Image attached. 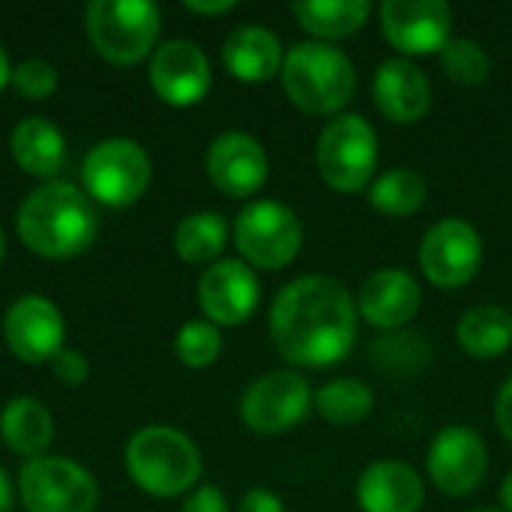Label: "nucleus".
Listing matches in <instances>:
<instances>
[{
  "label": "nucleus",
  "instance_id": "nucleus-1",
  "mask_svg": "<svg viewBox=\"0 0 512 512\" xmlns=\"http://www.w3.org/2000/svg\"><path fill=\"white\" fill-rule=\"evenodd\" d=\"M357 303L333 276L288 282L270 309V342L282 360L303 369H327L345 360L357 342Z\"/></svg>",
  "mask_w": 512,
  "mask_h": 512
},
{
  "label": "nucleus",
  "instance_id": "nucleus-2",
  "mask_svg": "<svg viewBox=\"0 0 512 512\" xmlns=\"http://www.w3.org/2000/svg\"><path fill=\"white\" fill-rule=\"evenodd\" d=\"M15 228L30 252L60 261L90 249L99 222L81 189L63 180H51L24 198Z\"/></svg>",
  "mask_w": 512,
  "mask_h": 512
},
{
  "label": "nucleus",
  "instance_id": "nucleus-3",
  "mask_svg": "<svg viewBox=\"0 0 512 512\" xmlns=\"http://www.w3.org/2000/svg\"><path fill=\"white\" fill-rule=\"evenodd\" d=\"M282 87L306 114H339L357 90L351 57L330 42H297L282 63Z\"/></svg>",
  "mask_w": 512,
  "mask_h": 512
},
{
  "label": "nucleus",
  "instance_id": "nucleus-4",
  "mask_svg": "<svg viewBox=\"0 0 512 512\" xmlns=\"http://www.w3.org/2000/svg\"><path fill=\"white\" fill-rule=\"evenodd\" d=\"M126 471L138 489L156 498H177L201 477L198 447L171 426H147L126 447Z\"/></svg>",
  "mask_w": 512,
  "mask_h": 512
},
{
  "label": "nucleus",
  "instance_id": "nucleus-5",
  "mask_svg": "<svg viewBox=\"0 0 512 512\" xmlns=\"http://www.w3.org/2000/svg\"><path fill=\"white\" fill-rule=\"evenodd\" d=\"M84 27L96 54L132 66L156 45L162 15L147 0H93L84 12Z\"/></svg>",
  "mask_w": 512,
  "mask_h": 512
},
{
  "label": "nucleus",
  "instance_id": "nucleus-6",
  "mask_svg": "<svg viewBox=\"0 0 512 512\" xmlns=\"http://www.w3.org/2000/svg\"><path fill=\"white\" fill-rule=\"evenodd\" d=\"M315 165L321 180L336 192H363L378 168V132L360 114L333 117L315 144Z\"/></svg>",
  "mask_w": 512,
  "mask_h": 512
},
{
  "label": "nucleus",
  "instance_id": "nucleus-7",
  "mask_svg": "<svg viewBox=\"0 0 512 512\" xmlns=\"http://www.w3.org/2000/svg\"><path fill=\"white\" fill-rule=\"evenodd\" d=\"M234 243L249 264L261 270H282L303 246V225L282 201H252L234 222Z\"/></svg>",
  "mask_w": 512,
  "mask_h": 512
},
{
  "label": "nucleus",
  "instance_id": "nucleus-8",
  "mask_svg": "<svg viewBox=\"0 0 512 512\" xmlns=\"http://www.w3.org/2000/svg\"><path fill=\"white\" fill-rule=\"evenodd\" d=\"M84 186L105 207L135 204L150 183V156L129 138H108L84 159Z\"/></svg>",
  "mask_w": 512,
  "mask_h": 512
},
{
  "label": "nucleus",
  "instance_id": "nucleus-9",
  "mask_svg": "<svg viewBox=\"0 0 512 512\" xmlns=\"http://www.w3.org/2000/svg\"><path fill=\"white\" fill-rule=\"evenodd\" d=\"M96 501V480L78 462L39 456L21 468V504L27 512H93Z\"/></svg>",
  "mask_w": 512,
  "mask_h": 512
},
{
  "label": "nucleus",
  "instance_id": "nucleus-10",
  "mask_svg": "<svg viewBox=\"0 0 512 512\" xmlns=\"http://www.w3.org/2000/svg\"><path fill=\"white\" fill-rule=\"evenodd\" d=\"M312 399L315 396L303 375L276 369L246 387L240 399V417L258 435H282L306 420Z\"/></svg>",
  "mask_w": 512,
  "mask_h": 512
},
{
  "label": "nucleus",
  "instance_id": "nucleus-11",
  "mask_svg": "<svg viewBox=\"0 0 512 512\" xmlns=\"http://www.w3.org/2000/svg\"><path fill=\"white\" fill-rule=\"evenodd\" d=\"M483 264V240L474 225L465 219H441L435 222L420 243V267L423 276L444 288L456 291L468 285Z\"/></svg>",
  "mask_w": 512,
  "mask_h": 512
},
{
  "label": "nucleus",
  "instance_id": "nucleus-12",
  "mask_svg": "<svg viewBox=\"0 0 512 512\" xmlns=\"http://www.w3.org/2000/svg\"><path fill=\"white\" fill-rule=\"evenodd\" d=\"M426 471L438 492L450 498H465L480 489L489 471L486 441L471 426H444L432 438Z\"/></svg>",
  "mask_w": 512,
  "mask_h": 512
},
{
  "label": "nucleus",
  "instance_id": "nucleus-13",
  "mask_svg": "<svg viewBox=\"0 0 512 512\" xmlns=\"http://www.w3.org/2000/svg\"><path fill=\"white\" fill-rule=\"evenodd\" d=\"M381 30L402 54H441L453 39V9L444 0H384Z\"/></svg>",
  "mask_w": 512,
  "mask_h": 512
},
{
  "label": "nucleus",
  "instance_id": "nucleus-14",
  "mask_svg": "<svg viewBox=\"0 0 512 512\" xmlns=\"http://www.w3.org/2000/svg\"><path fill=\"white\" fill-rule=\"evenodd\" d=\"M150 84L174 108L198 105L210 90V60L195 42L168 39L150 60Z\"/></svg>",
  "mask_w": 512,
  "mask_h": 512
},
{
  "label": "nucleus",
  "instance_id": "nucleus-15",
  "mask_svg": "<svg viewBox=\"0 0 512 512\" xmlns=\"http://www.w3.org/2000/svg\"><path fill=\"white\" fill-rule=\"evenodd\" d=\"M63 315L45 297H21L6 309L3 336L9 351L24 363H45L63 351Z\"/></svg>",
  "mask_w": 512,
  "mask_h": 512
},
{
  "label": "nucleus",
  "instance_id": "nucleus-16",
  "mask_svg": "<svg viewBox=\"0 0 512 512\" xmlns=\"http://www.w3.org/2000/svg\"><path fill=\"white\" fill-rule=\"evenodd\" d=\"M261 297L258 276L249 264L237 258L216 261L204 270L198 282V303L201 312L222 327H237L252 318Z\"/></svg>",
  "mask_w": 512,
  "mask_h": 512
},
{
  "label": "nucleus",
  "instance_id": "nucleus-17",
  "mask_svg": "<svg viewBox=\"0 0 512 512\" xmlns=\"http://www.w3.org/2000/svg\"><path fill=\"white\" fill-rule=\"evenodd\" d=\"M213 186L231 198H249L267 183V153L249 132H222L207 150Z\"/></svg>",
  "mask_w": 512,
  "mask_h": 512
},
{
  "label": "nucleus",
  "instance_id": "nucleus-18",
  "mask_svg": "<svg viewBox=\"0 0 512 512\" xmlns=\"http://www.w3.org/2000/svg\"><path fill=\"white\" fill-rule=\"evenodd\" d=\"M372 99L387 120L411 126L420 123L432 108V81L417 63L405 57H390L375 72Z\"/></svg>",
  "mask_w": 512,
  "mask_h": 512
},
{
  "label": "nucleus",
  "instance_id": "nucleus-19",
  "mask_svg": "<svg viewBox=\"0 0 512 512\" xmlns=\"http://www.w3.org/2000/svg\"><path fill=\"white\" fill-rule=\"evenodd\" d=\"M357 315L378 330H399L411 324L423 306V291L408 270L390 267L372 273L357 294Z\"/></svg>",
  "mask_w": 512,
  "mask_h": 512
},
{
  "label": "nucleus",
  "instance_id": "nucleus-20",
  "mask_svg": "<svg viewBox=\"0 0 512 512\" xmlns=\"http://www.w3.org/2000/svg\"><path fill=\"white\" fill-rule=\"evenodd\" d=\"M423 501V480L405 462H372L357 480V504L363 512H420Z\"/></svg>",
  "mask_w": 512,
  "mask_h": 512
},
{
  "label": "nucleus",
  "instance_id": "nucleus-21",
  "mask_svg": "<svg viewBox=\"0 0 512 512\" xmlns=\"http://www.w3.org/2000/svg\"><path fill=\"white\" fill-rule=\"evenodd\" d=\"M222 63L237 81L264 84L282 72L285 54H282V42L273 30H267L261 24H246V27H237L225 39Z\"/></svg>",
  "mask_w": 512,
  "mask_h": 512
},
{
  "label": "nucleus",
  "instance_id": "nucleus-22",
  "mask_svg": "<svg viewBox=\"0 0 512 512\" xmlns=\"http://www.w3.org/2000/svg\"><path fill=\"white\" fill-rule=\"evenodd\" d=\"M456 342L474 360H495L512 348V315L498 303L471 306L456 324Z\"/></svg>",
  "mask_w": 512,
  "mask_h": 512
},
{
  "label": "nucleus",
  "instance_id": "nucleus-23",
  "mask_svg": "<svg viewBox=\"0 0 512 512\" xmlns=\"http://www.w3.org/2000/svg\"><path fill=\"white\" fill-rule=\"evenodd\" d=\"M12 159L36 177H54L63 168L66 144L54 123L45 117H27L12 129Z\"/></svg>",
  "mask_w": 512,
  "mask_h": 512
},
{
  "label": "nucleus",
  "instance_id": "nucleus-24",
  "mask_svg": "<svg viewBox=\"0 0 512 512\" xmlns=\"http://www.w3.org/2000/svg\"><path fill=\"white\" fill-rule=\"evenodd\" d=\"M291 12L318 42H333L354 36L372 15V6L369 0H300Z\"/></svg>",
  "mask_w": 512,
  "mask_h": 512
},
{
  "label": "nucleus",
  "instance_id": "nucleus-25",
  "mask_svg": "<svg viewBox=\"0 0 512 512\" xmlns=\"http://www.w3.org/2000/svg\"><path fill=\"white\" fill-rule=\"evenodd\" d=\"M0 435L6 447L15 450L18 456L39 459V453H45L54 438L51 414L45 411L42 402L18 396L0 414Z\"/></svg>",
  "mask_w": 512,
  "mask_h": 512
},
{
  "label": "nucleus",
  "instance_id": "nucleus-26",
  "mask_svg": "<svg viewBox=\"0 0 512 512\" xmlns=\"http://www.w3.org/2000/svg\"><path fill=\"white\" fill-rule=\"evenodd\" d=\"M228 243V225L219 213L201 210L186 216L174 231V249L186 264H210Z\"/></svg>",
  "mask_w": 512,
  "mask_h": 512
},
{
  "label": "nucleus",
  "instance_id": "nucleus-27",
  "mask_svg": "<svg viewBox=\"0 0 512 512\" xmlns=\"http://www.w3.org/2000/svg\"><path fill=\"white\" fill-rule=\"evenodd\" d=\"M369 204L384 216L405 219L426 204V180L411 168H390L369 183Z\"/></svg>",
  "mask_w": 512,
  "mask_h": 512
},
{
  "label": "nucleus",
  "instance_id": "nucleus-28",
  "mask_svg": "<svg viewBox=\"0 0 512 512\" xmlns=\"http://www.w3.org/2000/svg\"><path fill=\"white\" fill-rule=\"evenodd\" d=\"M312 405L333 426H357V423H363L372 414L375 396H372V390L363 381H357V378H339V381L324 384L315 393Z\"/></svg>",
  "mask_w": 512,
  "mask_h": 512
},
{
  "label": "nucleus",
  "instance_id": "nucleus-29",
  "mask_svg": "<svg viewBox=\"0 0 512 512\" xmlns=\"http://www.w3.org/2000/svg\"><path fill=\"white\" fill-rule=\"evenodd\" d=\"M438 63H441V72L456 81V84H465V87H477L483 84L489 75H492V60L486 54V48L474 39H450L441 54H438Z\"/></svg>",
  "mask_w": 512,
  "mask_h": 512
},
{
  "label": "nucleus",
  "instance_id": "nucleus-30",
  "mask_svg": "<svg viewBox=\"0 0 512 512\" xmlns=\"http://www.w3.org/2000/svg\"><path fill=\"white\" fill-rule=\"evenodd\" d=\"M174 351H177V360L183 366L207 369L222 354V336H219L216 324H210V321H189V324L180 327Z\"/></svg>",
  "mask_w": 512,
  "mask_h": 512
},
{
  "label": "nucleus",
  "instance_id": "nucleus-31",
  "mask_svg": "<svg viewBox=\"0 0 512 512\" xmlns=\"http://www.w3.org/2000/svg\"><path fill=\"white\" fill-rule=\"evenodd\" d=\"M12 84L27 99H48L57 90V72H54L51 63H45L39 57H30V60L18 63L12 69Z\"/></svg>",
  "mask_w": 512,
  "mask_h": 512
},
{
  "label": "nucleus",
  "instance_id": "nucleus-32",
  "mask_svg": "<svg viewBox=\"0 0 512 512\" xmlns=\"http://www.w3.org/2000/svg\"><path fill=\"white\" fill-rule=\"evenodd\" d=\"M51 366H54V378H57L60 384H66V387L84 384V378H87V372H90L84 354H78V351H60V354L51 360Z\"/></svg>",
  "mask_w": 512,
  "mask_h": 512
},
{
  "label": "nucleus",
  "instance_id": "nucleus-33",
  "mask_svg": "<svg viewBox=\"0 0 512 512\" xmlns=\"http://www.w3.org/2000/svg\"><path fill=\"white\" fill-rule=\"evenodd\" d=\"M180 512H228V501L216 486H201Z\"/></svg>",
  "mask_w": 512,
  "mask_h": 512
},
{
  "label": "nucleus",
  "instance_id": "nucleus-34",
  "mask_svg": "<svg viewBox=\"0 0 512 512\" xmlns=\"http://www.w3.org/2000/svg\"><path fill=\"white\" fill-rule=\"evenodd\" d=\"M237 512H285V504H282L279 495H273L267 489H252V492L243 495Z\"/></svg>",
  "mask_w": 512,
  "mask_h": 512
},
{
  "label": "nucleus",
  "instance_id": "nucleus-35",
  "mask_svg": "<svg viewBox=\"0 0 512 512\" xmlns=\"http://www.w3.org/2000/svg\"><path fill=\"white\" fill-rule=\"evenodd\" d=\"M495 423L501 429V435L512 441V375L507 378V384L501 387L498 399H495Z\"/></svg>",
  "mask_w": 512,
  "mask_h": 512
},
{
  "label": "nucleus",
  "instance_id": "nucleus-36",
  "mask_svg": "<svg viewBox=\"0 0 512 512\" xmlns=\"http://www.w3.org/2000/svg\"><path fill=\"white\" fill-rule=\"evenodd\" d=\"M234 6H237L234 0H213V3L186 0V9H189V12H198V15H222V12H231Z\"/></svg>",
  "mask_w": 512,
  "mask_h": 512
},
{
  "label": "nucleus",
  "instance_id": "nucleus-37",
  "mask_svg": "<svg viewBox=\"0 0 512 512\" xmlns=\"http://www.w3.org/2000/svg\"><path fill=\"white\" fill-rule=\"evenodd\" d=\"M12 510V483L6 477V471L0 468V512Z\"/></svg>",
  "mask_w": 512,
  "mask_h": 512
},
{
  "label": "nucleus",
  "instance_id": "nucleus-38",
  "mask_svg": "<svg viewBox=\"0 0 512 512\" xmlns=\"http://www.w3.org/2000/svg\"><path fill=\"white\" fill-rule=\"evenodd\" d=\"M498 498H501V507H504V512H512V471L507 474V477H504Z\"/></svg>",
  "mask_w": 512,
  "mask_h": 512
},
{
  "label": "nucleus",
  "instance_id": "nucleus-39",
  "mask_svg": "<svg viewBox=\"0 0 512 512\" xmlns=\"http://www.w3.org/2000/svg\"><path fill=\"white\" fill-rule=\"evenodd\" d=\"M9 81H12V66H9V57H6V51H3V45H0V90H3Z\"/></svg>",
  "mask_w": 512,
  "mask_h": 512
},
{
  "label": "nucleus",
  "instance_id": "nucleus-40",
  "mask_svg": "<svg viewBox=\"0 0 512 512\" xmlns=\"http://www.w3.org/2000/svg\"><path fill=\"white\" fill-rule=\"evenodd\" d=\"M0 258H3V231H0Z\"/></svg>",
  "mask_w": 512,
  "mask_h": 512
},
{
  "label": "nucleus",
  "instance_id": "nucleus-41",
  "mask_svg": "<svg viewBox=\"0 0 512 512\" xmlns=\"http://www.w3.org/2000/svg\"><path fill=\"white\" fill-rule=\"evenodd\" d=\"M474 512H498V510H474ZM501 512H504V510H501Z\"/></svg>",
  "mask_w": 512,
  "mask_h": 512
}]
</instances>
